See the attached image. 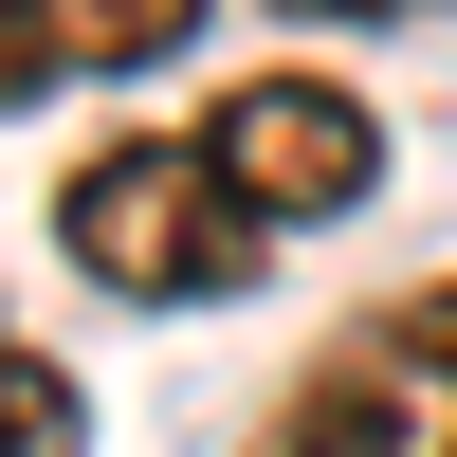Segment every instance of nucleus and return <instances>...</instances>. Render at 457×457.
<instances>
[{
    "mask_svg": "<svg viewBox=\"0 0 457 457\" xmlns=\"http://www.w3.org/2000/svg\"><path fill=\"white\" fill-rule=\"evenodd\" d=\"M220 183L256 202V238H293V220H348L366 183H385V129H366L348 73H238V92L202 110Z\"/></svg>",
    "mask_w": 457,
    "mask_h": 457,
    "instance_id": "nucleus-3",
    "label": "nucleus"
},
{
    "mask_svg": "<svg viewBox=\"0 0 457 457\" xmlns=\"http://www.w3.org/2000/svg\"><path fill=\"white\" fill-rule=\"evenodd\" d=\"M73 439H92V421H73V366L0 329V457H73Z\"/></svg>",
    "mask_w": 457,
    "mask_h": 457,
    "instance_id": "nucleus-5",
    "label": "nucleus"
},
{
    "mask_svg": "<svg viewBox=\"0 0 457 457\" xmlns=\"http://www.w3.org/2000/svg\"><path fill=\"white\" fill-rule=\"evenodd\" d=\"M55 256L92 293H129V312H202V293H238L275 238H256V202L220 183L202 129H92L55 165Z\"/></svg>",
    "mask_w": 457,
    "mask_h": 457,
    "instance_id": "nucleus-1",
    "label": "nucleus"
},
{
    "mask_svg": "<svg viewBox=\"0 0 457 457\" xmlns=\"http://www.w3.org/2000/svg\"><path fill=\"white\" fill-rule=\"evenodd\" d=\"M183 37V0H0V110L73 92V73H146Z\"/></svg>",
    "mask_w": 457,
    "mask_h": 457,
    "instance_id": "nucleus-4",
    "label": "nucleus"
},
{
    "mask_svg": "<svg viewBox=\"0 0 457 457\" xmlns=\"http://www.w3.org/2000/svg\"><path fill=\"white\" fill-rule=\"evenodd\" d=\"M256 457H457V275L366 293V312L256 403Z\"/></svg>",
    "mask_w": 457,
    "mask_h": 457,
    "instance_id": "nucleus-2",
    "label": "nucleus"
}]
</instances>
